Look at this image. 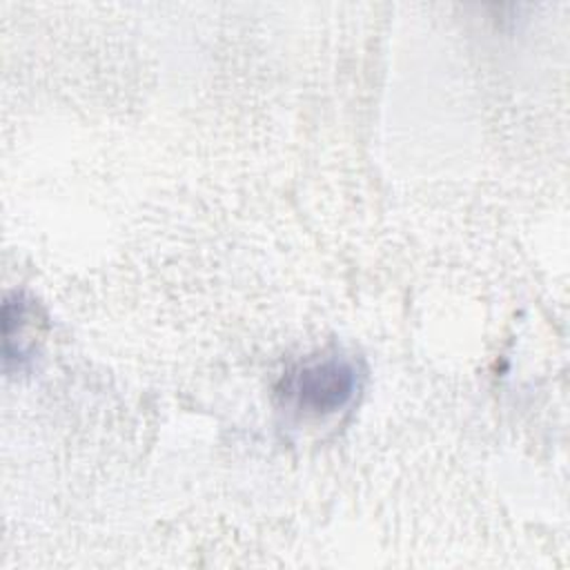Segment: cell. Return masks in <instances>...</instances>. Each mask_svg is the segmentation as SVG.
Instances as JSON below:
<instances>
[{"instance_id": "6da1fadb", "label": "cell", "mask_w": 570, "mask_h": 570, "mask_svg": "<svg viewBox=\"0 0 570 570\" xmlns=\"http://www.w3.org/2000/svg\"><path fill=\"white\" fill-rule=\"evenodd\" d=\"M358 390L356 363L343 354L298 365L283 379L278 394L298 414L327 416L343 410Z\"/></svg>"}]
</instances>
